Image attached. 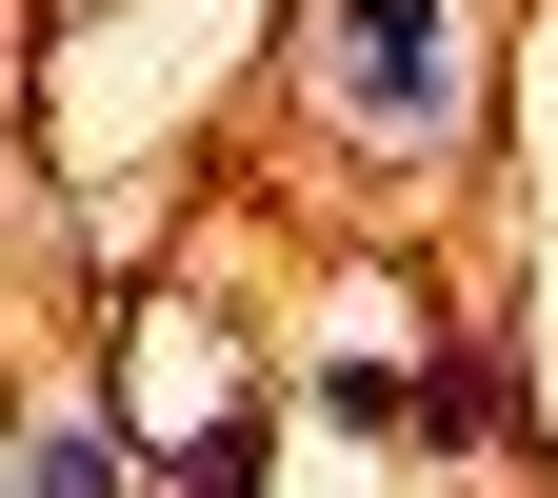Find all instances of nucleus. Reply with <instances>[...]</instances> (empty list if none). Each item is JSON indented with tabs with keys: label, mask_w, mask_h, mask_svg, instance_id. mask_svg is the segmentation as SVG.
<instances>
[{
	"label": "nucleus",
	"mask_w": 558,
	"mask_h": 498,
	"mask_svg": "<svg viewBox=\"0 0 558 498\" xmlns=\"http://www.w3.org/2000/svg\"><path fill=\"white\" fill-rule=\"evenodd\" d=\"M21 498H120V439H100V418H40V439H21Z\"/></svg>",
	"instance_id": "nucleus-3"
},
{
	"label": "nucleus",
	"mask_w": 558,
	"mask_h": 498,
	"mask_svg": "<svg viewBox=\"0 0 558 498\" xmlns=\"http://www.w3.org/2000/svg\"><path fill=\"white\" fill-rule=\"evenodd\" d=\"M319 100L339 139H459V0H319Z\"/></svg>",
	"instance_id": "nucleus-1"
},
{
	"label": "nucleus",
	"mask_w": 558,
	"mask_h": 498,
	"mask_svg": "<svg viewBox=\"0 0 558 498\" xmlns=\"http://www.w3.org/2000/svg\"><path fill=\"white\" fill-rule=\"evenodd\" d=\"M319 418H360V439H399L418 399H399V360H319Z\"/></svg>",
	"instance_id": "nucleus-5"
},
{
	"label": "nucleus",
	"mask_w": 558,
	"mask_h": 498,
	"mask_svg": "<svg viewBox=\"0 0 558 498\" xmlns=\"http://www.w3.org/2000/svg\"><path fill=\"white\" fill-rule=\"evenodd\" d=\"M0 498H21V459H0Z\"/></svg>",
	"instance_id": "nucleus-6"
},
{
	"label": "nucleus",
	"mask_w": 558,
	"mask_h": 498,
	"mask_svg": "<svg viewBox=\"0 0 558 498\" xmlns=\"http://www.w3.org/2000/svg\"><path fill=\"white\" fill-rule=\"evenodd\" d=\"M160 478H180V498H259V399H240V379H220V418H199V439H180V459H160Z\"/></svg>",
	"instance_id": "nucleus-2"
},
{
	"label": "nucleus",
	"mask_w": 558,
	"mask_h": 498,
	"mask_svg": "<svg viewBox=\"0 0 558 498\" xmlns=\"http://www.w3.org/2000/svg\"><path fill=\"white\" fill-rule=\"evenodd\" d=\"M418 439H439V459H478V439H499V360H459L439 399H418Z\"/></svg>",
	"instance_id": "nucleus-4"
}]
</instances>
